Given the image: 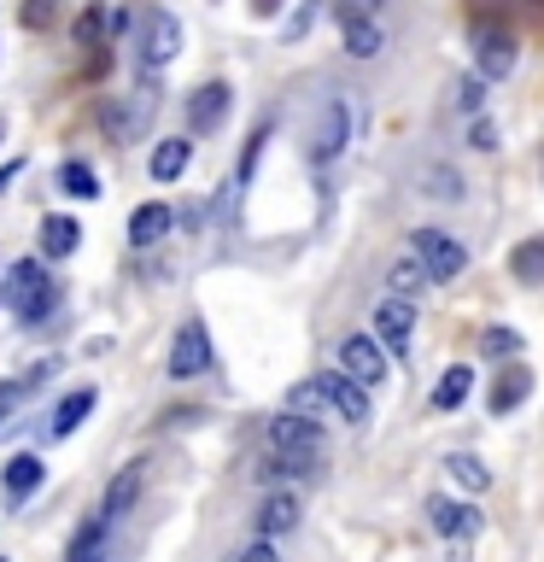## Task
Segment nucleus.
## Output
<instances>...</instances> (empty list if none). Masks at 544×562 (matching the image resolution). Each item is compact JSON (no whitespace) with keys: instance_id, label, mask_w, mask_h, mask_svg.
<instances>
[{"instance_id":"f257e3e1","label":"nucleus","mask_w":544,"mask_h":562,"mask_svg":"<svg viewBox=\"0 0 544 562\" xmlns=\"http://www.w3.org/2000/svg\"><path fill=\"white\" fill-rule=\"evenodd\" d=\"M7 305H12V316H24V323H42V316L53 311V281H47V270H42L35 258L12 263V276H7Z\"/></svg>"},{"instance_id":"f03ea898","label":"nucleus","mask_w":544,"mask_h":562,"mask_svg":"<svg viewBox=\"0 0 544 562\" xmlns=\"http://www.w3.org/2000/svg\"><path fill=\"white\" fill-rule=\"evenodd\" d=\"M410 252L421 258V270H428V281H456L468 270V252H463V240L445 235V228H416V246Z\"/></svg>"},{"instance_id":"7ed1b4c3","label":"nucleus","mask_w":544,"mask_h":562,"mask_svg":"<svg viewBox=\"0 0 544 562\" xmlns=\"http://www.w3.org/2000/svg\"><path fill=\"white\" fill-rule=\"evenodd\" d=\"M152 88H140V94H129V100H105L100 105V130L112 135V140H140L147 135V117H152Z\"/></svg>"},{"instance_id":"20e7f679","label":"nucleus","mask_w":544,"mask_h":562,"mask_svg":"<svg viewBox=\"0 0 544 562\" xmlns=\"http://www.w3.org/2000/svg\"><path fill=\"white\" fill-rule=\"evenodd\" d=\"M351 140V105L345 100H328L316 112V130H310V165H333Z\"/></svg>"},{"instance_id":"39448f33","label":"nucleus","mask_w":544,"mask_h":562,"mask_svg":"<svg viewBox=\"0 0 544 562\" xmlns=\"http://www.w3.org/2000/svg\"><path fill=\"white\" fill-rule=\"evenodd\" d=\"M211 369V334L205 323L193 316V323L175 328V346H170V381H193V375H205Z\"/></svg>"},{"instance_id":"423d86ee","label":"nucleus","mask_w":544,"mask_h":562,"mask_svg":"<svg viewBox=\"0 0 544 562\" xmlns=\"http://www.w3.org/2000/svg\"><path fill=\"white\" fill-rule=\"evenodd\" d=\"M340 369L358 386H381L386 381V346L375 334H351V340H340Z\"/></svg>"},{"instance_id":"0eeeda50","label":"nucleus","mask_w":544,"mask_h":562,"mask_svg":"<svg viewBox=\"0 0 544 562\" xmlns=\"http://www.w3.org/2000/svg\"><path fill=\"white\" fill-rule=\"evenodd\" d=\"M316 386H322V398H328V411L351 422V428H363L369 422V386H358L345 375V369H328V375H316Z\"/></svg>"},{"instance_id":"6e6552de","label":"nucleus","mask_w":544,"mask_h":562,"mask_svg":"<svg viewBox=\"0 0 544 562\" xmlns=\"http://www.w3.org/2000/svg\"><path fill=\"white\" fill-rule=\"evenodd\" d=\"M175 53H182V24L170 12H147V24H140V65L165 70Z\"/></svg>"},{"instance_id":"1a4fd4ad","label":"nucleus","mask_w":544,"mask_h":562,"mask_svg":"<svg viewBox=\"0 0 544 562\" xmlns=\"http://www.w3.org/2000/svg\"><path fill=\"white\" fill-rule=\"evenodd\" d=\"M410 334H416V305H410V299H398V293L381 299V305H375V340L404 358V351H410Z\"/></svg>"},{"instance_id":"9d476101","label":"nucleus","mask_w":544,"mask_h":562,"mask_svg":"<svg viewBox=\"0 0 544 562\" xmlns=\"http://www.w3.org/2000/svg\"><path fill=\"white\" fill-rule=\"evenodd\" d=\"M270 451H310V457H322V422L298 416V411H281L270 422Z\"/></svg>"},{"instance_id":"9b49d317","label":"nucleus","mask_w":544,"mask_h":562,"mask_svg":"<svg viewBox=\"0 0 544 562\" xmlns=\"http://www.w3.org/2000/svg\"><path fill=\"white\" fill-rule=\"evenodd\" d=\"M474 59H480L486 82H503L515 70V35L509 30H474Z\"/></svg>"},{"instance_id":"f8f14e48","label":"nucleus","mask_w":544,"mask_h":562,"mask_svg":"<svg viewBox=\"0 0 544 562\" xmlns=\"http://www.w3.org/2000/svg\"><path fill=\"white\" fill-rule=\"evenodd\" d=\"M140 486H147V463L117 469V474H112V486H105V498H100V516L117 527V521H123V516H129V509L140 504Z\"/></svg>"},{"instance_id":"ddd939ff","label":"nucleus","mask_w":544,"mask_h":562,"mask_svg":"<svg viewBox=\"0 0 544 562\" xmlns=\"http://www.w3.org/2000/svg\"><path fill=\"white\" fill-rule=\"evenodd\" d=\"M228 82H205V88H193V100H188V130L193 135H211L217 123L228 117Z\"/></svg>"},{"instance_id":"4468645a","label":"nucleus","mask_w":544,"mask_h":562,"mask_svg":"<svg viewBox=\"0 0 544 562\" xmlns=\"http://www.w3.org/2000/svg\"><path fill=\"white\" fill-rule=\"evenodd\" d=\"M526 393H533V369L526 363H509L498 381H491V393H486V411L491 416H509V411H521Z\"/></svg>"},{"instance_id":"2eb2a0df","label":"nucleus","mask_w":544,"mask_h":562,"mask_svg":"<svg viewBox=\"0 0 544 562\" xmlns=\"http://www.w3.org/2000/svg\"><path fill=\"white\" fill-rule=\"evenodd\" d=\"M428 516H433V533H445V539H474L486 527V516L474 504H451V498H433Z\"/></svg>"},{"instance_id":"dca6fc26","label":"nucleus","mask_w":544,"mask_h":562,"mask_svg":"<svg viewBox=\"0 0 544 562\" xmlns=\"http://www.w3.org/2000/svg\"><path fill=\"white\" fill-rule=\"evenodd\" d=\"M298 527V498L293 492H270L258 504V539H275V533H293Z\"/></svg>"},{"instance_id":"f3484780","label":"nucleus","mask_w":544,"mask_h":562,"mask_svg":"<svg viewBox=\"0 0 544 562\" xmlns=\"http://www.w3.org/2000/svg\"><path fill=\"white\" fill-rule=\"evenodd\" d=\"M170 235V205H135V217H129V246H140V252H147V246H158Z\"/></svg>"},{"instance_id":"a211bd4d","label":"nucleus","mask_w":544,"mask_h":562,"mask_svg":"<svg viewBox=\"0 0 544 562\" xmlns=\"http://www.w3.org/2000/svg\"><path fill=\"white\" fill-rule=\"evenodd\" d=\"M105 551H112V521H105V516H94V521H88L77 539H70L65 562H100Z\"/></svg>"},{"instance_id":"6ab92c4d","label":"nucleus","mask_w":544,"mask_h":562,"mask_svg":"<svg viewBox=\"0 0 544 562\" xmlns=\"http://www.w3.org/2000/svg\"><path fill=\"white\" fill-rule=\"evenodd\" d=\"M340 24H345V53H351V59H375V53L386 47V35H381L375 18H340Z\"/></svg>"},{"instance_id":"aec40b11","label":"nucleus","mask_w":544,"mask_h":562,"mask_svg":"<svg viewBox=\"0 0 544 562\" xmlns=\"http://www.w3.org/2000/svg\"><path fill=\"white\" fill-rule=\"evenodd\" d=\"M188 158H193V140H182V135L158 140V147H152V176H158V182H175V176L188 170Z\"/></svg>"},{"instance_id":"412c9836","label":"nucleus","mask_w":544,"mask_h":562,"mask_svg":"<svg viewBox=\"0 0 544 562\" xmlns=\"http://www.w3.org/2000/svg\"><path fill=\"white\" fill-rule=\"evenodd\" d=\"M42 457H35V451H24V457H12V463H7V498H30V492L35 486H42Z\"/></svg>"},{"instance_id":"4be33fe9","label":"nucleus","mask_w":544,"mask_h":562,"mask_svg":"<svg viewBox=\"0 0 544 562\" xmlns=\"http://www.w3.org/2000/svg\"><path fill=\"white\" fill-rule=\"evenodd\" d=\"M386 288H393L398 299H416L421 288H428V270H421V258H416V252L393 258V270H386Z\"/></svg>"},{"instance_id":"5701e85b","label":"nucleus","mask_w":544,"mask_h":562,"mask_svg":"<svg viewBox=\"0 0 544 562\" xmlns=\"http://www.w3.org/2000/svg\"><path fill=\"white\" fill-rule=\"evenodd\" d=\"M468 386H474V369H445L439 375V386H433V411H463V398H468Z\"/></svg>"},{"instance_id":"b1692460","label":"nucleus","mask_w":544,"mask_h":562,"mask_svg":"<svg viewBox=\"0 0 544 562\" xmlns=\"http://www.w3.org/2000/svg\"><path fill=\"white\" fill-rule=\"evenodd\" d=\"M77 240H82V228L70 217H47L42 223V252L47 258H70V252H77Z\"/></svg>"},{"instance_id":"393cba45","label":"nucleus","mask_w":544,"mask_h":562,"mask_svg":"<svg viewBox=\"0 0 544 562\" xmlns=\"http://www.w3.org/2000/svg\"><path fill=\"white\" fill-rule=\"evenodd\" d=\"M316 463H322V457H310V451H270L263 474H275V481H305V474H316Z\"/></svg>"},{"instance_id":"a878e982","label":"nucleus","mask_w":544,"mask_h":562,"mask_svg":"<svg viewBox=\"0 0 544 562\" xmlns=\"http://www.w3.org/2000/svg\"><path fill=\"white\" fill-rule=\"evenodd\" d=\"M509 276L515 281H544V235L521 240L515 252H509Z\"/></svg>"},{"instance_id":"bb28decb","label":"nucleus","mask_w":544,"mask_h":562,"mask_svg":"<svg viewBox=\"0 0 544 562\" xmlns=\"http://www.w3.org/2000/svg\"><path fill=\"white\" fill-rule=\"evenodd\" d=\"M445 469H451V481H456V486H468V492H486V486H491V474H486V463H480L474 451L445 457Z\"/></svg>"},{"instance_id":"cd10ccee","label":"nucleus","mask_w":544,"mask_h":562,"mask_svg":"<svg viewBox=\"0 0 544 562\" xmlns=\"http://www.w3.org/2000/svg\"><path fill=\"white\" fill-rule=\"evenodd\" d=\"M88 411H94V393H88V386H77V393H70V398L59 404V411H53L47 434H70V428H77V422H82Z\"/></svg>"},{"instance_id":"c85d7f7f","label":"nucleus","mask_w":544,"mask_h":562,"mask_svg":"<svg viewBox=\"0 0 544 562\" xmlns=\"http://www.w3.org/2000/svg\"><path fill=\"white\" fill-rule=\"evenodd\" d=\"M59 182H65V193H70V200H100V176L88 170V165H65V176H59Z\"/></svg>"},{"instance_id":"c756f323","label":"nucleus","mask_w":544,"mask_h":562,"mask_svg":"<svg viewBox=\"0 0 544 562\" xmlns=\"http://www.w3.org/2000/svg\"><path fill=\"white\" fill-rule=\"evenodd\" d=\"M480 351H486V358H521V334L498 323V328L480 334Z\"/></svg>"},{"instance_id":"7c9ffc66","label":"nucleus","mask_w":544,"mask_h":562,"mask_svg":"<svg viewBox=\"0 0 544 562\" xmlns=\"http://www.w3.org/2000/svg\"><path fill=\"white\" fill-rule=\"evenodd\" d=\"M421 188H428L433 193V200H463V176H456V170H421Z\"/></svg>"},{"instance_id":"2f4dec72","label":"nucleus","mask_w":544,"mask_h":562,"mask_svg":"<svg viewBox=\"0 0 544 562\" xmlns=\"http://www.w3.org/2000/svg\"><path fill=\"white\" fill-rule=\"evenodd\" d=\"M287 411H298V416H322V411H328L322 386H316V381H298L293 393H287Z\"/></svg>"},{"instance_id":"473e14b6","label":"nucleus","mask_w":544,"mask_h":562,"mask_svg":"<svg viewBox=\"0 0 544 562\" xmlns=\"http://www.w3.org/2000/svg\"><path fill=\"white\" fill-rule=\"evenodd\" d=\"M456 105H463V112H480V105H486V77H480V70L456 82Z\"/></svg>"},{"instance_id":"72a5a7b5","label":"nucleus","mask_w":544,"mask_h":562,"mask_svg":"<svg viewBox=\"0 0 544 562\" xmlns=\"http://www.w3.org/2000/svg\"><path fill=\"white\" fill-rule=\"evenodd\" d=\"M53 12H59V0H30V7H24V24H30V30H47Z\"/></svg>"},{"instance_id":"f704fd0d","label":"nucleus","mask_w":544,"mask_h":562,"mask_svg":"<svg viewBox=\"0 0 544 562\" xmlns=\"http://www.w3.org/2000/svg\"><path fill=\"white\" fill-rule=\"evenodd\" d=\"M316 12H322V7H316V0H305V7L293 12V24H287V42H298V35H305V30L316 24Z\"/></svg>"},{"instance_id":"c9c22d12","label":"nucleus","mask_w":544,"mask_h":562,"mask_svg":"<svg viewBox=\"0 0 544 562\" xmlns=\"http://www.w3.org/2000/svg\"><path fill=\"white\" fill-rule=\"evenodd\" d=\"M468 147H480V153H491V147H498V130H491L486 117H474V130H468Z\"/></svg>"},{"instance_id":"e433bc0d","label":"nucleus","mask_w":544,"mask_h":562,"mask_svg":"<svg viewBox=\"0 0 544 562\" xmlns=\"http://www.w3.org/2000/svg\"><path fill=\"white\" fill-rule=\"evenodd\" d=\"M94 35H100V12H82V18H77V42L94 47Z\"/></svg>"},{"instance_id":"4c0bfd02","label":"nucleus","mask_w":544,"mask_h":562,"mask_svg":"<svg viewBox=\"0 0 544 562\" xmlns=\"http://www.w3.org/2000/svg\"><path fill=\"white\" fill-rule=\"evenodd\" d=\"M381 0H340V18H375Z\"/></svg>"},{"instance_id":"58836bf2","label":"nucleus","mask_w":544,"mask_h":562,"mask_svg":"<svg viewBox=\"0 0 544 562\" xmlns=\"http://www.w3.org/2000/svg\"><path fill=\"white\" fill-rule=\"evenodd\" d=\"M240 562H281V557L270 551V539H258V544H246V551H240Z\"/></svg>"},{"instance_id":"ea45409f","label":"nucleus","mask_w":544,"mask_h":562,"mask_svg":"<svg viewBox=\"0 0 544 562\" xmlns=\"http://www.w3.org/2000/svg\"><path fill=\"white\" fill-rule=\"evenodd\" d=\"M12 404H18V386H0V422L12 416Z\"/></svg>"},{"instance_id":"a19ab883","label":"nucleus","mask_w":544,"mask_h":562,"mask_svg":"<svg viewBox=\"0 0 544 562\" xmlns=\"http://www.w3.org/2000/svg\"><path fill=\"white\" fill-rule=\"evenodd\" d=\"M252 7H258V18H270V12L281 7V0H252Z\"/></svg>"},{"instance_id":"79ce46f5","label":"nucleus","mask_w":544,"mask_h":562,"mask_svg":"<svg viewBox=\"0 0 544 562\" xmlns=\"http://www.w3.org/2000/svg\"><path fill=\"white\" fill-rule=\"evenodd\" d=\"M12 176H18V158H12V165H7V170H0V193H7V182H12Z\"/></svg>"},{"instance_id":"37998d69","label":"nucleus","mask_w":544,"mask_h":562,"mask_svg":"<svg viewBox=\"0 0 544 562\" xmlns=\"http://www.w3.org/2000/svg\"><path fill=\"white\" fill-rule=\"evenodd\" d=\"M0 140H7V117H0Z\"/></svg>"},{"instance_id":"c03bdc74","label":"nucleus","mask_w":544,"mask_h":562,"mask_svg":"<svg viewBox=\"0 0 544 562\" xmlns=\"http://www.w3.org/2000/svg\"><path fill=\"white\" fill-rule=\"evenodd\" d=\"M451 562H468V557H451Z\"/></svg>"},{"instance_id":"a18cd8bd","label":"nucleus","mask_w":544,"mask_h":562,"mask_svg":"<svg viewBox=\"0 0 544 562\" xmlns=\"http://www.w3.org/2000/svg\"><path fill=\"white\" fill-rule=\"evenodd\" d=\"M533 7H544V0H533Z\"/></svg>"}]
</instances>
